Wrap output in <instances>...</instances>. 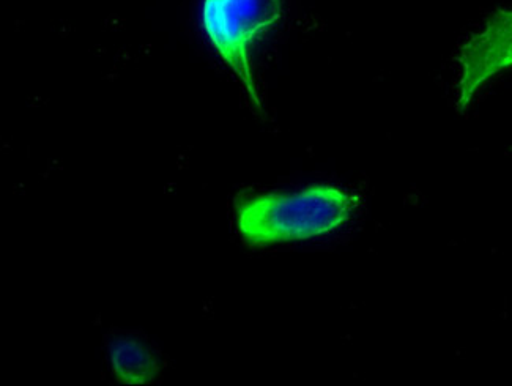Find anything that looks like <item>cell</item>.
I'll return each instance as SVG.
<instances>
[{"instance_id":"6da1fadb","label":"cell","mask_w":512,"mask_h":386,"mask_svg":"<svg viewBox=\"0 0 512 386\" xmlns=\"http://www.w3.org/2000/svg\"><path fill=\"white\" fill-rule=\"evenodd\" d=\"M358 199L334 186H309L290 194H262L237 207L238 231L251 245L298 242L338 231Z\"/></svg>"},{"instance_id":"277c9868","label":"cell","mask_w":512,"mask_h":386,"mask_svg":"<svg viewBox=\"0 0 512 386\" xmlns=\"http://www.w3.org/2000/svg\"><path fill=\"white\" fill-rule=\"evenodd\" d=\"M112 372L125 385H145L160 374L155 353L133 336H114L108 342Z\"/></svg>"},{"instance_id":"3957f363","label":"cell","mask_w":512,"mask_h":386,"mask_svg":"<svg viewBox=\"0 0 512 386\" xmlns=\"http://www.w3.org/2000/svg\"><path fill=\"white\" fill-rule=\"evenodd\" d=\"M457 65V108L465 111L489 79L512 68V8L497 10L465 41Z\"/></svg>"},{"instance_id":"7a4b0ae2","label":"cell","mask_w":512,"mask_h":386,"mask_svg":"<svg viewBox=\"0 0 512 386\" xmlns=\"http://www.w3.org/2000/svg\"><path fill=\"white\" fill-rule=\"evenodd\" d=\"M284 0H204L202 27L219 57L242 81L249 97L262 108L251 65L254 41L278 23Z\"/></svg>"}]
</instances>
